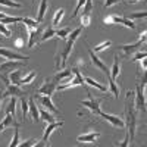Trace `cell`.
I'll return each instance as SVG.
<instances>
[{
  "mask_svg": "<svg viewBox=\"0 0 147 147\" xmlns=\"http://www.w3.org/2000/svg\"><path fill=\"white\" fill-rule=\"evenodd\" d=\"M63 15H65V9H62V7L57 9V10L55 12V16H53V21H52V25H53V27L59 25V22L62 21Z\"/></svg>",
  "mask_w": 147,
  "mask_h": 147,
  "instance_id": "484cf974",
  "label": "cell"
},
{
  "mask_svg": "<svg viewBox=\"0 0 147 147\" xmlns=\"http://www.w3.org/2000/svg\"><path fill=\"white\" fill-rule=\"evenodd\" d=\"M107 80H109V90H110V93L113 94L115 99H118L119 97V87L116 85V82L113 80H110V78H107Z\"/></svg>",
  "mask_w": 147,
  "mask_h": 147,
  "instance_id": "f546056e",
  "label": "cell"
},
{
  "mask_svg": "<svg viewBox=\"0 0 147 147\" xmlns=\"http://www.w3.org/2000/svg\"><path fill=\"white\" fill-rule=\"evenodd\" d=\"M144 41H146V31H143V32L140 34V38H138L136 43H132V44H125V46H118V50L122 53V56H124V57H128L129 55H132L134 52H136Z\"/></svg>",
  "mask_w": 147,
  "mask_h": 147,
  "instance_id": "5b68a950",
  "label": "cell"
},
{
  "mask_svg": "<svg viewBox=\"0 0 147 147\" xmlns=\"http://www.w3.org/2000/svg\"><path fill=\"white\" fill-rule=\"evenodd\" d=\"M125 18H128V19H131V21H134V19H144V18H147V12L146 10H143V12H131V13L128 15V16H125Z\"/></svg>",
  "mask_w": 147,
  "mask_h": 147,
  "instance_id": "4dcf8cb0",
  "label": "cell"
},
{
  "mask_svg": "<svg viewBox=\"0 0 147 147\" xmlns=\"http://www.w3.org/2000/svg\"><path fill=\"white\" fill-rule=\"evenodd\" d=\"M99 137H100L99 131H90V132H85V134L78 136L77 141L78 143H94L96 140H99Z\"/></svg>",
  "mask_w": 147,
  "mask_h": 147,
  "instance_id": "5bb4252c",
  "label": "cell"
},
{
  "mask_svg": "<svg viewBox=\"0 0 147 147\" xmlns=\"http://www.w3.org/2000/svg\"><path fill=\"white\" fill-rule=\"evenodd\" d=\"M38 112H40V118H41L43 121H46L47 124H52V122H55V121H56V119H55V116H53V113H52V112H49V110H47V109H44V107H41V109L38 110Z\"/></svg>",
  "mask_w": 147,
  "mask_h": 147,
  "instance_id": "44dd1931",
  "label": "cell"
},
{
  "mask_svg": "<svg viewBox=\"0 0 147 147\" xmlns=\"http://www.w3.org/2000/svg\"><path fill=\"white\" fill-rule=\"evenodd\" d=\"M90 22H91V15H88V13H82V16H81V27H82V28L88 27V25H90Z\"/></svg>",
  "mask_w": 147,
  "mask_h": 147,
  "instance_id": "e575fe53",
  "label": "cell"
},
{
  "mask_svg": "<svg viewBox=\"0 0 147 147\" xmlns=\"http://www.w3.org/2000/svg\"><path fill=\"white\" fill-rule=\"evenodd\" d=\"M21 109H22V115L27 116L28 115V102L24 99V97L21 99Z\"/></svg>",
  "mask_w": 147,
  "mask_h": 147,
  "instance_id": "74e56055",
  "label": "cell"
},
{
  "mask_svg": "<svg viewBox=\"0 0 147 147\" xmlns=\"http://www.w3.org/2000/svg\"><path fill=\"white\" fill-rule=\"evenodd\" d=\"M28 115L32 118V122H38L40 121V112H38V107L35 106V100L34 97L28 100Z\"/></svg>",
  "mask_w": 147,
  "mask_h": 147,
  "instance_id": "9a60e30c",
  "label": "cell"
},
{
  "mask_svg": "<svg viewBox=\"0 0 147 147\" xmlns=\"http://www.w3.org/2000/svg\"><path fill=\"white\" fill-rule=\"evenodd\" d=\"M56 81L53 80V81H44L43 82V85L38 88V94H44V96H50L52 97V94L56 91Z\"/></svg>",
  "mask_w": 147,
  "mask_h": 147,
  "instance_id": "4fadbf2b",
  "label": "cell"
},
{
  "mask_svg": "<svg viewBox=\"0 0 147 147\" xmlns=\"http://www.w3.org/2000/svg\"><path fill=\"white\" fill-rule=\"evenodd\" d=\"M24 18L21 16H5L3 19H0L2 24H18V22H22Z\"/></svg>",
  "mask_w": 147,
  "mask_h": 147,
  "instance_id": "1f68e13d",
  "label": "cell"
},
{
  "mask_svg": "<svg viewBox=\"0 0 147 147\" xmlns=\"http://www.w3.org/2000/svg\"><path fill=\"white\" fill-rule=\"evenodd\" d=\"M37 100H38L41 103V106H44V109H47L49 112H52L55 115H59V109H56L55 103L52 102L50 99V96H44V94H40V96H37Z\"/></svg>",
  "mask_w": 147,
  "mask_h": 147,
  "instance_id": "9c48e42d",
  "label": "cell"
},
{
  "mask_svg": "<svg viewBox=\"0 0 147 147\" xmlns=\"http://www.w3.org/2000/svg\"><path fill=\"white\" fill-rule=\"evenodd\" d=\"M22 75H24V71H12L10 72V75H9V80L12 84H15V85H22Z\"/></svg>",
  "mask_w": 147,
  "mask_h": 147,
  "instance_id": "ac0fdd59",
  "label": "cell"
},
{
  "mask_svg": "<svg viewBox=\"0 0 147 147\" xmlns=\"http://www.w3.org/2000/svg\"><path fill=\"white\" fill-rule=\"evenodd\" d=\"M19 124L15 125V129H13V138H12V141L9 143V147H16L19 146Z\"/></svg>",
  "mask_w": 147,
  "mask_h": 147,
  "instance_id": "4316f807",
  "label": "cell"
},
{
  "mask_svg": "<svg viewBox=\"0 0 147 147\" xmlns=\"http://www.w3.org/2000/svg\"><path fill=\"white\" fill-rule=\"evenodd\" d=\"M24 60H6V62L0 63V74H10L12 71L19 69L24 66Z\"/></svg>",
  "mask_w": 147,
  "mask_h": 147,
  "instance_id": "52a82bcc",
  "label": "cell"
},
{
  "mask_svg": "<svg viewBox=\"0 0 147 147\" xmlns=\"http://www.w3.org/2000/svg\"><path fill=\"white\" fill-rule=\"evenodd\" d=\"M53 37H56V31H55L52 27H49V28L43 30L41 37H40V43H43V41H46V40H50V38H53Z\"/></svg>",
  "mask_w": 147,
  "mask_h": 147,
  "instance_id": "603a6c76",
  "label": "cell"
},
{
  "mask_svg": "<svg viewBox=\"0 0 147 147\" xmlns=\"http://www.w3.org/2000/svg\"><path fill=\"white\" fill-rule=\"evenodd\" d=\"M35 75H37V72H35V71H31L27 77H24V78H22V85H24V84H30V82L35 78Z\"/></svg>",
  "mask_w": 147,
  "mask_h": 147,
  "instance_id": "8d00e7d4",
  "label": "cell"
},
{
  "mask_svg": "<svg viewBox=\"0 0 147 147\" xmlns=\"http://www.w3.org/2000/svg\"><path fill=\"white\" fill-rule=\"evenodd\" d=\"M27 93L24 91L19 85H15V84H9V85H6V91L5 93H2V97L3 99H6V97H24Z\"/></svg>",
  "mask_w": 147,
  "mask_h": 147,
  "instance_id": "ba28073f",
  "label": "cell"
},
{
  "mask_svg": "<svg viewBox=\"0 0 147 147\" xmlns=\"http://www.w3.org/2000/svg\"><path fill=\"white\" fill-rule=\"evenodd\" d=\"M47 6H49V0H41V3L38 6V15H37V22L41 24L44 21L46 12H47Z\"/></svg>",
  "mask_w": 147,
  "mask_h": 147,
  "instance_id": "d6986e66",
  "label": "cell"
},
{
  "mask_svg": "<svg viewBox=\"0 0 147 147\" xmlns=\"http://www.w3.org/2000/svg\"><path fill=\"white\" fill-rule=\"evenodd\" d=\"M6 113H12L13 116H16V97L12 96V99L9 100L7 107H6Z\"/></svg>",
  "mask_w": 147,
  "mask_h": 147,
  "instance_id": "d4e9b609",
  "label": "cell"
},
{
  "mask_svg": "<svg viewBox=\"0 0 147 147\" xmlns=\"http://www.w3.org/2000/svg\"><path fill=\"white\" fill-rule=\"evenodd\" d=\"M5 129V125H3V122H0V132H2Z\"/></svg>",
  "mask_w": 147,
  "mask_h": 147,
  "instance_id": "c3c4849f",
  "label": "cell"
},
{
  "mask_svg": "<svg viewBox=\"0 0 147 147\" xmlns=\"http://www.w3.org/2000/svg\"><path fill=\"white\" fill-rule=\"evenodd\" d=\"M99 116H100V118H103L105 121L110 122V125H113V127H116V128H124V127H125V122H124V119L118 118L116 115H110V113L100 112V115H99Z\"/></svg>",
  "mask_w": 147,
  "mask_h": 147,
  "instance_id": "30bf717a",
  "label": "cell"
},
{
  "mask_svg": "<svg viewBox=\"0 0 147 147\" xmlns=\"http://www.w3.org/2000/svg\"><path fill=\"white\" fill-rule=\"evenodd\" d=\"M84 5H85V0H78V3L75 6V10H74V13H72V18H75L78 15V12L81 10V7H84Z\"/></svg>",
  "mask_w": 147,
  "mask_h": 147,
  "instance_id": "ab89813d",
  "label": "cell"
},
{
  "mask_svg": "<svg viewBox=\"0 0 147 147\" xmlns=\"http://www.w3.org/2000/svg\"><path fill=\"white\" fill-rule=\"evenodd\" d=\"M121 25H124V27H127V28H129V30H134L136 28V24H134V21H131V19H128V18H122V21H121Z\"/></svg>",
  "mask_w": 147,
  "mask_h": 147,
  "instance_id": "d590c367",
  "label": "cell"
},
{
  "mask_svg": "<svg viewBox=\"0 0 147 147\" xmlns=\"http://www.w3.org/2000/svg\"><path fill=\"white\" fill-rule=\"evenodd\" d=\"M13 44L16 46V49H24V40L21 38V37H18V38H15Z\"/></svg>",
  "mask_w": 147,
  "mask_h": 147,
  "instance_id": "f6af8a7d",
  "label": "cell"
},
{
  "mask_svg": "<svg viewBox=\"0 0 147 147\" xmlns=\"http://www.w3.org/2000/svg\"><path fill=\"white\" fill-rule=\"evenodd\" d=\"M28 32H30V41H28V44H27V47L28 49H31V47H34V44H37V40H38V35L41 37V32H43V30H40V28H28Z\"/></svg>",
  "mask_w": 147,
  "mask_h": 147,
  "instance_id": "2e32d148",
  "label": "cell"
},
{
  "mask_svg": "<svg viewBox=\"0 0 147 147\" xmlns=\"http://www.w3.org/2000/svg\"><path fill=\"white\" fill-rule=\"evenodd\" d=\"M144 88H146V78H143L141 85L137 84L136 93H134V103H136V109L146 112V97H144Z\"/></svg>",
  "mask_w": 147,
  "mask_h": 147,
  "instance_id": "3957f363",
  "label": "cell"
},
{
  "mask_svg": "<svg viewBox=\"0 0 147 147\" xmlns=\"http://www.w3.org/2000/svg\"><path fill=\"white\" fill-rule=\"evenodd\" d=\"M88 55H90V59H91V63H93L97 69H99V71H102L103 74H106L107 78H110V69L106 66V63L103 62V60H102L100 57H97L91 49H88ZM110 80H112V78H110Z\"/></svg>",
  "mask_w": 147,
  "mask_h": 147,
  "instance_id": "8992f818",
  "label": "cell"
},
{
  "mask_svg": "<svg viewBox=\"0 0 147 147\" xmlns=\"http://www.w3.org/2000/svg\"><path fill=\"white\" fill-rule=\"evenodd\" d=\"M147 56V53H146V50H143V52H138V53H136V55H134L132 56V62H137V60H141V59H144Z\"/></svg>",
  "mask_w": 147,
  "mask_h": 147,
  "instance_id": "b9f144b4",
  "label": "cell"
},
{
  "mask_svg": "<svg viewBox=\"0 0 147 147\" xmlns=\"http://www.w3.org/2000/svg\"><path fill=\"white\" fill-rule=\"evenodd\" d=\"M136 103H134V93L127 91V100H125V127L128 129L129 141L136 137V129H137V112H136Z\"/></svg>",
  "mask_w": 147,
  "mask_h": 147,
  "instance_id": "6da1fadb",
  "label": "cell"
},
{
  "mask_svg": "<svg viewBox=\"0 0 147 147\" xmlns=\"http://www.w3.org/2000/svg\"><path fill=\"white\" fill-rule=\"evenodd\" d=\"M0 34L5 35V37H10V35H12V31H10L9 28H6V27H5V24L0 22Z\"/></svg>",
  "mask_w": 147,
  "mask_h": 147,
  "instance_id": "60d3db41",
  "label": "cell"
},
{
  "mask_svg": "<svg viewBox=\"0 0 147 147\" xmlns=\"http://www.w3.org/2000/svg\"><path fill=\"white\" fill-rule=\"evenodd\" d=\"M128 144H129V136H128V134H127V137L122 141H116L115 143V146H119V147H127Z\"/></svg>",
  "mask_w": 147,
  "mask_h": 147,
  "instance_id": "ee69618b",
  "label": "cell"
},
{
  "mask_svg": "<svg viewBox=\"0 0 147 147\" xmlns=\"http://www.w3.org/2000/svg\"><path fill=\"white\" fill-rule=\"evenodd\" d=\"M110 44H112V43L107 40V41H105V43H102V44H99V46H96V47H94V52H102V50H105V49H107Z\"/></svg>",
  "mask_w": 147,
  "mask_h": 147,
  "instance_id": "7bdbcfd3",
  "label": "cell"
},
{
  "mask_svg": "<svg viewBox=\"0 0 147 147\" xmlns=\"http://www.w3.org/2000/svg\"><path fill=\"white\" fill-rule=\"evenodd\" d=\"M81 32H82V27H81V25H80L78 28H75L74 31L69 32L65 46L60 49V50L57 52V55H56V60H55L56 71H59V68H65V65H66V62H68V57H69V55H71V52H72V47H74V44H75L77 38L81 35Z\"/></svg>",
  "mask_w": 147,
  "mask_h": 147,
  "instance_id": "7a4b0ae2",
  "label": "cell"
},
{
  "mask_svg": "<svg viewBox=\"0 0 147 147\" xmlns=\"http://www.w3.org/2000/svg\"><path fill=\"white\" fill-rule=\"evenodd\" d=\"M87 94H88V99L84 100V102H81V106H82V107H87L93 115L99 116L100 112H102V110H100V105H102V102H103L105 99H94L90 91H87Z\"/></svg>",
  "mask_w": 147,
  "mask_h": 147,
  "instance_id": "277c9868",
  "label": "cell"
},
{
  "mask_svg": "<svg viewBox=\"0 0 147 147\" xmlns=\"http://www.w3.org/2000/svg\"><path fill=\"white\" fill-rule=\"evenodd\" d=\"M69 32H71V28H69V27L62 28V30H57V31H56V37H57V38H60V40H66L68 35H69Z\"/></svg>",
  "mask_w": 147,
  "mask_h": 147,
  "instance_id": "d6a6232c",
  "label": "cell"
},
{
  "mask_svg": "<svg viewBox=\"0 0 147 147\" xmlns=\"http://www.w3.org/2000/svg\"><path fill=\"white\" fill-rule=\"evenodd\" d=\"M0 6H6V7H15V9H21L22 5L15 2V0H0Z\"/></svg>",
  "mask_w": 147,
  "mask_h": 147,
  "instance_id": "f1b7e54d",
  "label": "cell"
},
{
  "mask_svg": "<svg viewBox=\"0 0 147 147\" xmlns=\"http://www.w3.org/2000/svg\"><path fill=\"white\" fill-rule=\"evenodd\" d=\"M15 118H16V116H13L12 113H6L5 119L2 121V122H3V125H5V128H9V127H15V125H18V122L15 121Z\"/></svg>",
  "mask_w": 147,
  "mask_h": 147,
  "instance_id": "cb8c5ba5",
  "label": "cell"
},
{
  "mask_svg": "<svg viewBox=\"0 0 147 147\" xmlns=\"http://www.w3.org/2000/svg\"><path fill=\"white\" fill-rule=\"evenodd\" d=\"M74 75V72H72V69H65V71H60V72H57L56 75H55V81L57 82H62L63 80H68V78H71Z\"/></svg>",
  "mask_w": 147,
  "mask_h": 147,
  "instance_id": "ffe728a7",
  "label": "cell"
},
{
  "mask_svg": "<svg viewBox=\"0 0 147 147\" xmlns=\"http://www.w3.org/2000/svg\"><path fill=\"white\" fill-rule=\"evenodd\" d=\"M2 100H3V97H2V93H0V110H2Z\"/></svg>",
  "mask_w": 147,
  "mask_h": 147,
  "instance_id": "681fc988",
  "label": "cell"
},
{
  "mask_svg": "<svg viewBox=\"0 0 147 147\" xmlns=\"http://www.w3.org/2000/svg\"><path fill=\"white\" fill-rule=\"evenodd\" d=\"M122 18H124V16H116V15H107V16H106V18L103 19V22H105V24H107V25H112V24H121Z\"/></svg>",
  "mask_w": 147,
  "mask_h": 147,
  "instance_id": "83f0119b",
  "label": "cell"
},
{
  "mask_svg": "<svg viewBox=\"0 0 147 147\" xmlns=\"http://www.w3.org/2000/svg\"><path fill=\"white\" fill-rule=\"evenodd\" d=\"M0 56H3V57H6L9 60H24V62L30 59L28 56H22V55H19L16 52H12V50L5 49V47H0Z\"/></svg>",
  "mask_w": 147,
  "mask_h": 147,
  "instance_id": "8fae6325",
  "label": "cell"
},
{
  "mask_svg": "<svg viewBox=\"0 0 147 147\" xmlns=\"http://www.w3.org/2000/svg\"><path fill=\"white\" fill-rule=\"evenodd\" d=\"M22 22L27 25V28H34V30H35V28H38V25H40L38 22L34 21V19H31V18H24Z\"/></svg>",
  "mask_w": 147,
  "mask_h": 147,
  "instance_id": "836d02e7",
  "label": "cell"
},
{
  "mask_svg": "<svg viewBox=\"0 0 147 147\" xmlns=\"http://www.w3.org/2000/svg\"><path fill=\"white\" fill-rule=\"evenodd\" d=\"M32 2H34V3H35V0H32Z\"/></svg>",
  "mask_w": 147,
  "mask_h": 147,
  "instance_id": "f907efd6",
  "label": "cell"
},
{
  "mask_svg": "<svg viewBox=\"0 0 147 147\" xmlns=\"http://www.w3.org/2000/svg\"><path fill=\"white\" fill-rule=\"evenodd\" d=\"M84 81H85V84H88V85H91V87H94V88H97V90H99V91H107V88L105 87V85H102L100 82H97L96 80H93L91 77H85L84 78Z\"/></svg>",
  "mask_w": 147,
  "mask_h": 147,
  "instance_id": "7402d4cb",
  "label": "cell"
},
{
  "mask_svg": "<svg viewBox=\"0 0 147 147\" xmlns=\"http://www.w3.org/2000/svg\"><path fill=\"white\" fill-rule=\"evenodd\" d=\"M38 143H37V140H34V138H30V140H25V141H22V143H19V146H22V147H32V146H37Z\"/></svg>",
  "mask_w": 147,
  "mask_h": 147,
  "instance_id": "f35d334b",
  "label": "cell"
},
{
  "mask_svg": "<svg viewBox=\"0 0 147 147\" xmlns=\"http://www.w3.org/2000/svg\"><path fill=\"white\" fill-rule=\"evenodd\" d=\"M119 72H121V56L115 55L113 65H112V68H110V78L115 81L118 78V75H119Z\"/></svg>",
  "mask_w": 147,
  "mask_h": 147,
  "instance_id": "e0dca14e",
  "label": "cell"
},
{
  "mask_svg": "<svg viewBox=\"0 0 147 147\" xmlns=\"http://www.w3.org/2000/svg\"><path fill=\"white\" fill-rule=\"evenodd\" d=\"M63 125V121H59V122H52V124H49L46 128H44V134H43V140L41 141H44V144L46 146H49L46 141H49V137H50V134L53 132V131H56V129H59L60 127Z\"/></svg>",
  "mask_w": 147,
  "mask_h": 147,
  "instance_id": "7c38bea8",
  "label": "cell"
},
{
  "mask_svg": "<svg viewBox=\"0 0 147 147\" xmlns=\"http://www.w3.org/2000/svg\"><path fill=\"white\" fill-rule=\"evenodd\" d=\"M119 2H121V0H106V2H105V7H110L113 5H118Z\"/></svg>",
  "mask_w": 147,
  "mask_h": 147,
  "instance_id": "bcb514c9",
  "label": "cell"
},
{
  "mask_svg": "<svg viewBox=\"0 0 147 147\" xmlns=\"http://www.w3.org/2000/svg\"><path fill=\"white\" fill-rule=\"evenodd\" d=\"M137 2H140V0H127V3H128V5H132V3H137Z\"/></svg>",
  "mask_w": 147,
  "mask_h": 147,
  "instance_id": "7dc6e473",
  "label": "cell"
}]
</instances>
